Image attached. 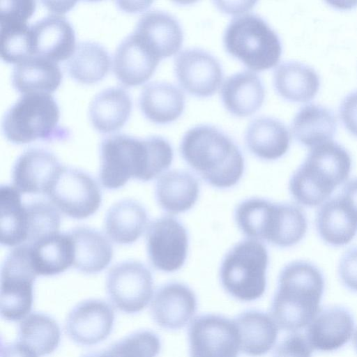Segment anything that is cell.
I'll return each mask as SVG.
<instances>
[{"label":"cell","mask_w":357,"mask_h":357,"mask_svg":"<svg viewBox=\"0 0 357 357\" xmlns=\"http://www.w3.org/2000/svg\"><path fill=\"white\" fill-rule=\"evenodd\" d=\"M100 152L99 179L109 190L123 187L130 178L152 180L171 165L174 158L172 145L158 135H112L102 140Z\"/></svg>","instance_id":"obj_1"},{"label":"cell","mask_w":357,"mask_h":357,"mask_svg":"<svg viewBox=\"0 0 357 357\" xmlns=\"http://www.w3.org/2000/svg\"><path fill=\"white\" fill-rule=\"evenodd\" d=\"M180 152L188 165L206 183L217 188L235 185L244 172V158L235 142L222 130L207 124L190 128Z\"/></svg>","instance_id":"obj_2"},{"label":"cell","mask_w":357,"mask_h":357,"mask_svg":"<svg viewBox=\"0 0 357 357\" xmlns=\"http://www.w3.org/2000/svg\"><path fill=\"white\" fill-rule=\"evenodd\" d=\"M325 287L321 271L309 261L297 260L280 271L271 317L278 328L296 332L307 326L319 312Z\"/></svg>","instance_id":"obj_3"},{"label":"cell","mask_w":357,"mask_h":357,"mask_svg":"<svg viewBox=\"0 0 357 357\" xmlns=\"http://www.w3.org/2000/svg\"><path fill=\"white\" fill-rule=\"evenodd\" d=\"M351 169L350 154L342 145L332 140L322 143L311 148L292 174L289 192L303 206H320L347 181Z\"/></svg>","instance_id":"obj_4"},{"label":"cell","mask_w":357,"mask_h":357,"mask_svg":"<svg viewBox=\"0 0 357 357\" xmlns=\"http://www.w3.org/2000/svg\"><path fill=\"white\" fill-rule=\"evenodd\" d=\"M234 216L238 228L246 236L280 248L297 244L307 229L305 215L300 207L261 198L241 202Z\"/></svg>","instance_id":"obj_5"},{"label":"cell","mask_w":357,"mask_h":357,"mask_svg":"<svg viewBox=\"0 0 357 357\" xmlns=\"http://www.w3.org/2000/svg\"><path fill=\"white\" fill-rule=\"evenodd\" d=\"M59 116L58 104L50 93H24L5 112L1 130L6 138L15 144L62 140L68 132L59 125Z\"/></svg>","instance_id":"obj_6"},{"label":"cell","mask_w":357,"mask_h":357,"mask_svg":"<svg viewBox=\"0 0 357 357\" xmlns=\"http://www.w3.org/2000/svg\"><path fill=\"white\" fill-rule=\"evenodd\" d=\"M223 44L227 52L255 71L274 67L282 54L277 33L262 17L252 13L231 20L223 34Z\"/></svg>","instance_id":"obj_7"},{"label":"cell","mask_w":357,"mask_h":357,"mask_svg":"<svg viewBox=\"0 0 357 357\" xmlns=\"http://www.w3.org/2000/svg\"><path fill=\"white\" fill-rule=\"evenodd\" d=\"M268 253L255 239L236 243L222 259L220 278L225 290L241 301L259 298L266 287Z\"/></svg>","instance_id":"obj_8"},{"label":"cell","mask_w":357,"mask_h":357,"mask_svg":"<svg viewBox=\"0 0 357 357\" xmlns=\"http://www.w3.org/2000/svg\"><path fill=\"white\" fill-rule=\"evenodd\" d=\"M36 275L27 243L15 248L7 255L1 271L0 312L4 319L16 321L29 314Z\"/></svg>","instance_id":"obj_9"},{"label":"cell","mask_w":357,"mask_h":357,"mask_svg":"<svg viewBox=\"0 0 357 357\" xmlns=\"http://www.w3.org/2000/svg\"><path fill=\"white\" fill-rule=\"evenodd\" d=\"M46 195L56 208L74 219L91 216L99 208L102 201L99 187L92 177L86 172L64 166Z\"/></svg>","instance_id":"obj_10"},{"label":"cell","mask_w":357,"mask_h":357,"mask_svg":"<svg viewBox=\"0 0 357 357\" xmlns=\"http://www.w3.org/2000/svg\"><path fill=\"white\" fill-rule=\"evenodd\" d=\"M106 290L109 301L119 310L127 314L137 313L146 307L152 298V274L141 262H121L110 269Z\"/></svg>","instance_id":"obj_11"},{"label":"cell","mask_w":357,"mask_h":357,"mask_svg":"<svg viewBox=\"0 0 357 357\" xmlns=\"http://www.w3.org/2000/svg\"><path fill=\"white\" fill-rule=\"evenodd\" d=\"M190 357H238L240 338L234 320L214 314L196 317L188 329Z\"/></svg>","instance_id":"obj_12"},{"label":"cell","mask_w":357,"mask_h":357,"mask_svg":"<svg viewBox=\"0 0 357 357\" xmlns=\"http://www.w3.org/2000/svg\"><path fill=\"white\" fill-rule=\"evenodd\" d=\"M188 249L187 231L176 218L162 216L149 226L147 255L155 268L166 273L180 269L185 261Z\"/></svg>","instance_id":"obj_13"},{"label":"cell","mask_w":357,"mask_h":357,"mask_svg":"<svg viewBox=\"0 0 357 357\" xmlns=\"http://www.w3.org/2000/svg\"><path fill=\"white\" fill-rule=\"evenodd\" d=\"M174 70L180 85L197 97L213 95L223 78L218 60L197 47L186 48L179 52L174 59Z\"/></svg>","instance_id":"obj_14"},{"label":"cell","mask_w":357,"mask_h":357,"mask_svg":"<svg viewBox=\"0 0 357 357\" xmlns=\"http://www.w3.org/2000/svg\"><path fill=\"white\" fill-rule=\"evenodd\" d=\"M114 322L113 308L99 299L79 303L68 313L65 327L68 337L80 345L91 346L106 339Z\"/></svg>","instance_id":"obj_15"},{"label":"cell","mask_w":357,"mask_h":357,"mask_svg":"<svg viewBox=\"0 0 357 357\" xmlns=\"http://www.w3.org/2000/svg\"><path fill=\"white\" fill-rule=\"evenodd\" d=\"M63 166L52 152L41 148L24 151L13 167L14 188L23 194H46Z\"/></svg>","instance_id":"obj_16"},{"label":"cell","mask_w":357,"mask_h":357,"mask_svg":"<svg viewBox=\"0 0 357 357\" xmlns=\"http://www.w3.org/2000/svg\"><path fill=\"white\" fill-rule=\"evenodd\" d=\"M30 38L33 56L55 62L68 59L76 46L73 26L58 14L47 15L31 24Z\"/></svg>","instance_id":"obj_17"},{"label":"cell","mask_w":357,"mask_h":357,"mask_svg":"<svg viewBox=\"0 0 357 357\" xmlns=\"http://www.w3.org/2000/svg\"><path fill=\"white\" fill-rule=\"evenodd\" d=\"M132 33L160 60L176 54L183 40V29L177 19L159 10L144 13Z\"/></svg>","instance_id":"obj_18"},{"label":"cell","mask_w":357,"mask_h":357,"mask_svg":"<svg viewBox=\"0 0 357 357\" xmlns=\"http://www.w3.org/2000/svg\"><path fill=\"white\" fill-rule=\"evenodd\" d=\"M194 291L180 282H169L155 293L151 304L154 321L160 327L176 330L184 327L197 310Z\"/></svg>","instance_id":"obj_19"},{"label":"cell","mask_w":357,"mask_h":357,"mask_svg":"<svg viewBox=\"0 0 357 357\" xmlns=\"http://www.w3.org/2000/svg\"><path fill=\"white\" fill-rule=\"evenodd\" d=\"M354 319L346 308L333 306L320 310L307 326L306 338L312 349L333 351L351 339Z\"/></svg>","instance_id":"obj_20"},{"label":"cell","mask_w":357,"mask_h":357,"mask_svg":"<svg viewBox=\"0 0 357 357\" xmlns=\"http://www.w3.org/2000/svg\"><path fill=\"white\" fill-rule=\"evenodd\" d=\"M160 61L132 32L116 47L112 70L123 84L136 86L149 79Z\"/></svg>","instance_id":"obj_21"},{"label":"cell","mask_w":357,"mask_h":357,"mask_svg":"<svg viewBox=\"0 0 357 357\" xmlns=\"http://www.w3.org/2000/svg\"><path fill=\"white\" fill-rule=\"evenodd\" d=\"M265 89L255 73L243 70L229 76L221 88V98L232 114L244 117L256 112L262 105Z\"/></svg>","instance_id":"obj_22"},{"label":"cell","mask_w":357,"mask_h":357,"mask_svg":"<svg viewBox=\"0 0 357 357\" xmlns=\"http://www.w3.org/2000/svg\"><path fill=\"white\" fill-rule=\"evenodd\" d=\"M245 142L249 151L257 158L274 160L288 151L290 135L280 120L260 116L253 119L246 128Z\"/></svg>","instance_id":"obj_23"},{"label":"cell","mask_w":357,"mask_h":357,"mask_svg":"<svg viewBox=\"0 0 357 357\" xmlns=\"http://www.w3.org/2000/svg\"><path fill=\"white\" fill-rule=\"evenodd\" d=\"M27 244L37 275L52 276L73 266V243L68 232H57Z\"/></svg>","instance_id":"obj_24"},{"label":"cell","mask_w":357,"mask_h":357,"mask_svg":"<svg viewBox=\"0 0 357 357\" xmlns=\"http://www.w3.org/2000/svg\"><path fill=\"white\" fill-rule=\"evenodd\" d=\"M139 103L142 112L149 120L165 124L175 121L183 113L185 96L176 86L155 81L142 88Z\"/></svg>","instance_id":"obj_25"},{"label":"cell","mask_w":357,"mask_h":357,"mask_svg":"<svg viewBox=\"0 0 357 357\" xmlns=\"http://www.w3.org/2000/svg\"><path fill=\"white\" fill-rule=\"evenodd\" d=\"M132 109L130 94L119 86L98 92L91 100L89 115L93 127L101 132L119 129L128 120Z\"/></svg>","instance_id":"obj_26"},{"label":"cell","mask_w":357,"mask_h":357,"mask_svg":"<svg viewBox=\"0 0 357 357\" xmlns=\"http://www.w3.org/2000/svg\"><path fill=\"white\" fill-rule=\"evenodd\" d=\"M234 321L240 338L241 351L250 356L267 354L275 345L278 326L271 316L258 311L247 310Z\"/></svg>","instance_id":"obj_27"},{"label":"cell","mask_w":357,"mask_h":357,"mask_svg":"<svg viewBox=\"0 0 357 357\" xmlns=\"http://www.w3.org/2000/svg\"><path fill=\"white\" fill-rule=\"evenodd\" d=\"M316 226L321 238L335 247L349 243L357 234V218L340 196L328 199L321 205Z\"/></svg>","instance_id":"obj_28"},{"label":"cell","mask_w":357,"mask_h":357,"mask_svg":"<svg viewBox=\"0 0 357 357\" xmlns=\"http://www.w3.org/2000/svg\"><path fill=\"white\" fill-rule=\"evenodd\" d=\"M199 193L197 180L188 172L172 170L162 174L157 181L155 198L166 212L178 214L190 210Z\"/></svg>","instance_id":"obj_29"},{"label":"cell","mask_w":357,"mask_h":357,"mask_svg":"<svg viewBox=\"0 0 357 357\" xmlns=\"http://www.w3.org/2000/svg\"><path fill=\"white\" fill-rule=\"evenodd\" d=\"M68 233L73 243L75 268L84 273H96L109 265L113 250L102 234L86 227L73 228Z\"/></svg>","instance_id":"obj_30"},{"label":"cell","mask_w":357,"mask_h":357,"mask_svg":"<svg viewBox=\"0 0 357 357\" xmlns=\"http://www.w3.org/2000/svg\"><path fill=\"white\" fill-rule=\"evenodd\" d=\"M62 73L56 62L32 56L16 63L11 75L13 87L22 93H50L59 86Z\"/></svg>","instance_id":"obj_31"},{"label":"cell","mask_w":357,"mask_h":357,"mask_svg":"<svg viewBox=\"0 0 357 357\" xmlns=\"http://www.w3.org/2000/svg\"><path fill=\"white\" fill-rule=\"evenodd\" d=\"M273 85L284 99L292 102H307L317 94L319 77L314 68L299 61L280 63L274 70Z\"/></svg>","instance_id":"obj_32"},{"label":"cell","mask_w":357,"mask_h":357,"mask_svg":"<svg viewBox=\"0 0 357 357\" xmlns=\"http://www.w3.org/2000/svg\"><path fill=\"white\" fill-rule=\"evenodd\" d=\"M148 220V214L143 206L135 200L124 199L116 203L107 211L105 218V230L114 242L130 244L141 236Z\"/></svg>","instance_id":"obj_33"},{"label":"cell","mask_w":357,"mask_h":357,"mask_svg":"<svg viewBox=\"0 0 357 357\" xmlns=\"http://www.w3.org/2000/svg\"><path fill=\"white\" fill-rule=\"evenodd\" d=\"M336 129L337 119L333 112L316 104L306 105L301 108L291 125L296 139L311 148L331 141Z\"/></svg>","instance_id":"obj_34"},{"label":"cell","mask_w":357,"mask_h":357,"mask_svg":"<svg viewBox=\"0 0 357 357\" xmlns=\"http://www.w3.org/2000/svg\"><path fill=\"white\" fill-rule=\"evenodd\" d=\"M111 66L110 54L97 42L80 41L66 61L69 75L76 81L92 84L101 80Z\"/></svg>","instance_id":"obj_35"},{"label":"cell","mask_w":357,"mask_h":357,"mask_svg":"<svg viewBox=\"0 0 357 357\" xmlns=\"http://www.w3.org/2000/svg\"><path fill=\"white\" fill-rule=\"evenodd\" d=\"M0 242L8 247L27 241V213L21 193L14 187L4 185L0 189Z\"/></svg>","instance_id":"obj_36"},{"label":"cell","mask_w":357,"mask_h":357,"mask_svg":"<svg viewBox=\"0 0 357 357\" xmlns=\"http://www.w3.org/2000/svg\"><path fill=\"white\" fill-rule=\"evenodd\" d=\"M18 338L38 356H46L59 346L61 331L52 317L41 312H33L20 323Z\"/></svg>","instance_id":"obj_37"},{"label":"cell","mask_w":357,"mask_h":357,"mask_svg":"<svg viewBox=\"0 0 357 357\" xmlns=\"http://www.w3.org/2000/svg\"><path fill=\"white\" fill-rule=\"evenodd\" d=\"M0 24V52L3 61L16 64L33 56L27 22H4Z\"/></svg>","instance_id":"obj_38"},{"label":"cell","mask_w":357,"mask_h":357,"mask_svg":"<svg viewBox=\"0 0 357 357\" xmlns=\"http://www.w3.org/2000/svg\"><path fill=\"white\" fill-rule=\"evenodd\" d=\"M26 243L59 232L61 218L56 208L52 204L44 201H35L26 204Z\"/></svg>","instance_id":"obj_39"},{"label":"cell","mask_w":357,"mask_h":357,"mask_svg":"<svg viewBox=\"0 0 357 357\" xmlns=\"http://www.w3.org/2000/svg\"><path fill=\"white\" fill-rule=\"evenodd\" d=\"M312 350L305 336L292 332L276 347L273 357H312Z\"/></svg>","instance_id":"obj_40"},{"label":"cell","mask_w":357,"mask_h":357,"mask_svg":"<svg viewBox=\"0 0 357 357\" xmlns=\"http://www.w3.org/2000/svg\"><path fill=\"white\" fill-rule=\"evenodd\" d=\"M36 9V2L30 0L1 1L0 22H26Z\"/></svg>","instance_id":"obj_41"},{"label":"cell","mask_w":357,"mask_h":357,"mask_svg":"<svg viewBox=\"0 0 357 357\" xmlns=\"http://www.w3.org/2000/svg\"><path fill=\"white\" fill-rule=\"evenodd\" d=\"M339 276L349 290L357 292V247L347 250L340 259Z\"/></svg>","instance_id":"obj_42"},{"label":"cell","mask_w":357,"mask_h":357,"mask_svg":"<svg viewBox=\"0 0 357 357\" xmlns=\"http://www.w3.org/2000/svg\"><path fill=\"white\" fill-rule=\"evenodd\" d=\"M340 114L347 129L357 137V91L350 93L342 100Z\"/></svg>","instance_id":"obj_43"},{"label":"cell","mask_w":357,"mask_h":357,"mask_svg":"<svg viewBox=\"0 0 357 357\" xmlns=\"http://www.w3.org/2000/svg\"><path fill=\"white\" fill-rule=\"evenodd\" d=\"M339 196L357 218V178L346 182Z\"/></svg>","instance_id":"obj_44"},{"label":"cell","mask_w":357,"mask_h":357,"mask_svg":"<svg viewBox=\"0 0 357 357\" xmlns=\"http://www.w3.org/2000/svg\"><path fill=\"white\" fill-rule=\"evenodd\" d=\"M1 357H38L29 347L23 343L15 342L1 344Z\"/></svg>","instance_id":"obj_45"},{"label":"cell","mask_w":357,"mask_h":357,"mask_svg":"<svg viewBox=\"0 0 357 357\" xmlns=\"http://www.w3.org/2000/svg\"><path fill=\"white\" fill-rule=\"evenodd\" d=\"M220 10L229 14L241 13L250 10L255 5V1H234L231 2H215Z\"/></svg>","instance_id":"obj_46"},{"label":"cell","mask_w":357,"mask_h":357,"mask_svg":"<svg viewBox=\"0 0 357 357\" xmlns=\"http://www.w3.org/2000/svg\"><path fill=\"white\" fill-rule=\"evenodd\" d=\"M44 4L46 5V6L52 12L56 13L58 15H61L63 13H65L66 10H69L71 7L73 6V4L75 2H61L60 5H57L56 2H52V1H43Z\"/></svg>","instance_id":"obj_47"},{"label":"cell","mask_w":357,"mask_h":357,"mask_svg":"<svg viewBox=\"0 0 357 357\" xmlns=\"http://www.w3.org/2000/svg\"><path fill=\"white\" fill-rule=\"evenodd\" d=\"M117 3H120L119 6L121 9L126 10L129 12H133L137 10H143L148 7L150 3H151V2L149 1L140 2L138 5H130L128 2L127 3H128V5H126L123 3V1H118Z\"/></svg>","instance_id":"obj_48"},{"label":"cell","mask_w":357,"mask_h":357,"mask_svg":"<svg viewBox=\"0 0 357 357\" xmlns=\"http://www.w3.org/2000/svg\"><path fill=\"white\" fill-rule=\"evenodd\" d=\"M82 357H117L113 350L109 347L107 349L104 350L96 351V352H91L86 354H84Z\"/></svg>","instance_id":"obj_49"},{"label":"cell","mask_w":357,"mask_h":357,"mask_svg":"<svg viewBox=\"0 0 357 357\" xmlns=\"http://www.w3.org/2000/svg\"><path fill=\"white\" fill-rule=\"evenodd\" d=\"M353 342H354V348H355L356 351H357V328L354 334Z\"/></svg>","instance_id":"obj_50"}]
</instances>
